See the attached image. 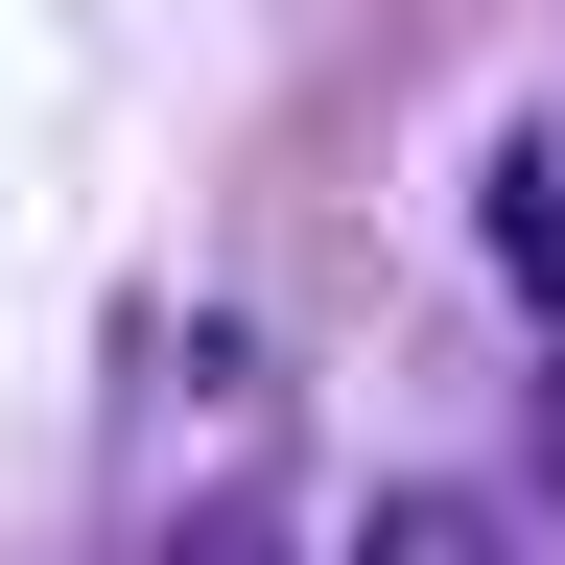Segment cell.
<instances>
[{"label": "cell", "instance_id": "1", "mask_svg": "<svg viewBox=\"0 0 565 565\" xmlns=\"http://www.w3.org/2000/svg\"><path fill=\"white\" fill-rule=\"evenodd\" d=\"M166 565H307V542H282V494H189V519H166Z\"/></svg>", "mask_w": 565, "mask_h": 565}, {"label": "cell", "instance_id": "2", "mask_svg": "<svg viewBox=\"0 0 565 565\" xmlns=\"http://www.w3.org/2000/svg\"><path fill=\"white\" fill-rule=\"evenodd\" d=\"M377 565H448V519H401V542H377Z\"/></svg>", "mask_w": 565, "mask_h": 565}]
</instances>
